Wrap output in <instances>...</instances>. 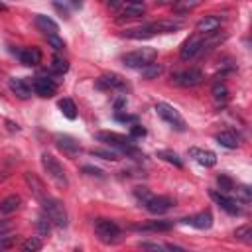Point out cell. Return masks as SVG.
Masks as SVG:
<instances>
[{
    "mask_svg": "<svg viewBox=\"0 0 252 252\" xmlns=\"http://www.w3.org/2000/svg\"><path fill=\"white\" fill-rule=\"evenodd\" d=\"M96 140L98 142H104L106 146L118 150L120 154L130 156V158H144V154H140V150L132 144V138H126L122 134H116V132H98L96 134Z\"/></svg>",
    "mask_w": 252,
    "mask_h": 252,
    "instance_id": "6da1fadb",
    "label": "cell"
},
{
    "mask_svg": "<svg viewBox=\"0 0 252 252\" xmlns=\"http://www.w3.org/2000/svg\"><path fill=\"white\" fill-rule=\"evenodd\" d=\"M41 165H43V169L47 171V175L51 177V181H53L59 189H67L69 181H67L65 169H63V165L59 163V159H57L55 156L43 152V154H41Z\"/></svg>",
    "mask_w": 252,
    "mask_h": 252,
    "instance_id": "7a4b0ae2",
    "label": "cell"
},
{
    "mask_svg": "<svg viewBox=\"0 0 252 252\" xmlns=\"http://www.w3.org/2000/svg\"><path fill=\"white\" fill-rule=\"evenodd\" d=\"M41 203V209H43V213L47 215V219L55 224V226H59V228H65L67 226V211H65V207H63V203L59 201V199H53V197H45V199H41L39 201Z\"/></svg>",
    "mask_w": 252,
    "mask_h": 252,
    "instance_id": "3957f363",
    "label": "cell"
},
{
    "mask_svg": "<svg viewBox=\"0 0 252 252\" xmlns=\"http://www.w3.org/2000/svg\"><path fill=\"white\" fill-rule=\"evenodd\" d=\"M158 57V51L154 47H140V49H134V51H128L122 55V63L130 69H142L146 65H150L152 61H156Z\"/></svg>",
    "mask_w": 252,
    "mask_h": 252,
    "instance_id": "277c9868",
    "label": "cell"
},
{
    "mask_svg": "<svg viewBox=\"0 0 252 252\" xmlns=\"http://www.w3.org/2000/svg\"><path fill=\"white\" fill-rule=\"evenodd\" d=\"M94 232H96L98 240L104 242V244L118 242L120 240V234H122L120 226L114 220H110V219H96L94 220Z\"/></svg>",
    "mask_w": 252,
    "mask_h": 252,
    "instance_id": "5b68a950",
    "label": "cell"
},
{
    "mask_svg": "<svg viewBox=\"0 0 252 252\" xmlns=\"http://www.w3.org/2000/svg\"><path fill=\"white\" fill-rule=\"evenodd\" d=\"M156 112H158V116H159L163 122H167L173 130H177V132H185L187 124H185V118L179 114L177 108H173V106L167 104V102H158V104H156Z\"/></svg>",
    "mask_w": 252,
    "mask_h": 252,
    "instance_id": "8992f818",
    "label": "cell"
},
{
    "mask_svg": "<svg viewBox=\"0 0 252 252\" xmlns=\"http://www.w3.org/2000/svg\"><path fill=\"white\" fill-rule=\"evenodd\" d=\"M203 81V73L195 67H189V69H183V71H177L171 75V83L177 85V87H197L199 83Z\"/></svg>",
    "mask_w": 252,
    "mask_h": 252,
    "instance_id": "52a82bcc",
    "label": "cell"
},
{
    "mask_svg": "<svg viewBox=\"0 0 252 252\" xmlns=\"http://www.w3.org/2000/svg\"><path fill=\"white\" fill-rule=\"evenodd\" d=\"M203 49H205V39L197 33V35H191L189 39L183 41V45H181V49H179V57H181L183 61H191V59H195Z\"/></svg>",
    "mask_w": 252,
    "mask_h": 252,
    "instance_id": "ba28073f",
    "label": "cell"
},
{
    "mask_svg": "<svg viewBox=\"0 0 252 252\" xmlns=\"http://www.w3.org/2000/svg\"><path fill=\"white\" fill-rule=\"evenodd\" d=\"M211 197L215 199V203L224 209L228 215H240L242 209H240V201L236 197H230L228 193H222V191H211Z\"/></svg>",
    "mask_w": 252,
    "mask_h": 252,
    "instance_id": "9c48e42d",
    "label": "cell"
},
{
    "mask_svg": "<svg viewBox=\"0 0 252 252\" xmlns=\"http://www.w3.org/2000/svg\"><path fill=\"white\" fill-rule=\"evenodd\" d=\"M220 24H222V18H220V16H217V14H207V16H203V18L197 22L195 30H197L199 35H205V37H207V35L217 33L219 28H220Z\"/></svg>",
    "mask_w": 252,
    "mask_h": 252,
    "instance_id": "30bf717a",
    "label": "cell"
},
{
    "mask_svg": "<svg viewBox=\"0 0 252 252\" xmlns=\"http://www.w3.org/2000/svg\"><path fill=\"white\" fill-rule=\"evenodd\" d=\"M144 207L152 213V215H161V213H165V211H169L171 207H173V199L171 197H167V195H152L146 203H144Z\"/></svg>",
    "mask_w": 252,
    "mask_h": 252,
    "instance_id": "8fae6325",
    "label": "cell"
},
{
    "mask_svg": "<svg viewBox=\"0 0 252 252\" xmlns=\"http://www.w3.org/2000/svg\"><path fill=\"white\" fill-rule=\"evenodd\" d=\"M96 87L104 91H126V83L120 75L116 73H104L102 77L96 79Z\"/></svg>",
    "mask_w": 252,
    "mask_h": 252,
    "instance_id": "7c38bea8",
    "label": "cell"
},
{
    "mask_svg": "<svg viewBox=\"0 0 252 252\" xmlns=\"http://www.w3.org/2000/svg\"><path fill=\"white\" fill-rule=\"evenodd\" d=\"M32 89H33L35 94H39V96H43V98H49V96L55 94L57 85H55V81L49 79V77H35L33 83H32Z\"/></svg>",
    "mask_w": 252,
    "mask_h": 252,
    "instance_id": "4fadbf2b",
    "label": "cell"
},
{
    "mask_svg": "<svg viewBox=\"0 0 252 252\" xmlns=\"http://www.w3.org/2000/svg\"><path fill=\"white\" fill-rule=\"evenodd\" d=\"M146 26L152 32V35H158V33H173L183 24L179 20H158V22H152V24H146Z\"/></svg>",
    "mask_w": 252,
    "mask_h": 252,
    "instance_id": "5bb4252c",
    "label": "cell"
},
{
    "mask_svg": "<svg viewBox=\"0 0 252 252\" xmlns=\"http://www.w3.org/2000/svg\"><path fill=\"white\" fill-rule=\"evenodd\" d=\"M55 144H57V148H59L63 154H67L69 158H75V156L81 152L79 142H77L75 138L67 136V134H57V136H55Z\"/></svg>",
    "mask_w": 252,
    "mask_h": 252,
    "instance_id": "9a60e30c",
    "label": "cell"
},
{
    "mask_svg": "<svg viewBox=\"0 0 252 252\" xmlns=\"http://www.w3.org/2000/svg\"><path fill=\"white\" fill-rule=\"evenodd\" d=\"M8 87H10V91H12L18 98H22V100H26V98L32 96V85H30L26 79L12 77V79H8Z\"/></svg>",
    "mask_w": 252,
    "mask_h": 252,
    "instance_id": "2e32d148",
    "label": "cell"
},
{
    "mask_svg": "<svg viewBox=\"0 0 252 252\" xmlns=\"http://www.w3.org/2000/svg\"><path fill=\"white\" fill-rule=\"evenodd\" d=\"M24 179H26L28 187L32 189V193H33V197H35L37 201H41V199H45V197H47L45 185H43V181H41V179H39L35 173H32V171H26V173H24Z\"/></svg>",
    "mask_w": 252,
    "mask_h": 252,
    "instance_id": "e0dca14e",
    "label": "cell"
},
{
    "mask_svg": "<svg viewBox=\"0 0 252 252\" xmlns=\"http://www.w3.org/2000/svg\"><path fill=\"white\" fill-rule=\"evenodd\" d=\"M189 156H191L197 163H201V165H205V167H213V165L217 163V154H215V152H211V150L189 148Z\"/></svg>",
    "mask_w": 252,
    "mask_h": 252,
    "instance_id": "ac0fdd59",
    "label": "cell"
},
{
    "mask_svg": "<svg viewBox=\"0 0 252 252\" xmlns=\"http://www.w3.org/2000/svg\"><path fill=\"white\" fill-rule=\"evenodd\" d=\"M18 59L28 67H35L41 63V51L37 47H24L18 51Z\"/></svg>",
    "mask_w": 252,
    "mask_h": 252,
    "instance_id": "d6986e66",
    "label": "cell"
},
{
    "mask_svg": "<svg viewBox=\"0 0 252 252\" xmlns=\"http://www.w3.org/2000/svg\"><path fill=\"white\" fill-rule=\"evenodd\" d=\"M217 144H220L222 148H228V150H234L240 146V136L234 132V130H222L215 136Z\"/></svg>",
    "mask_w": 252,
    "mask_h": 252,
    "instance_id": "ffe728a7",
    "label": "cell"
},
{
    "mask_svg": "<svg viewBox=\"0 0 252 252\" xmlns=\"http://www.w3.org/2000/svg\"><path fill=\"white\" fill-rule=\"evenodd\" d=\"M185 222L191 224V226H195V228H199V230H205V228H211L213 226V215H211V211H201V213L185 219Z\"/></svg>",
    "mask_w": 252,
    "mask_h": 252,
    "instance_id": "44dd1931",
    "label": "cell"
},
{
    "mask_svg": "<svg viewBox=\"0 0 252 252\" xmlns=\"http://www.w3.org/2000/svg\"><path fill=\"white\" fill-rule=\"evenodd\" d=\"M144 12H146L144 2H124V4L118 8V14H120L122 18H140Z\"/></svg>",
    "mask_w": 252,
    "mask_h": 252,
    "instance_id": "7402d4cb",
    "label": "cell"
},
{
    "mask_svg": "<svg viewBox=\"0 0 252 252\" xmlns=\"http://www.w3.org/2000/svg\"><path fill=\"white\" fill-rule=\"evenodd\" d=\"M33 22H35V28L39 30V32H43L45 35H53V33H57L59 32V26L49 18V16H43V14H35V18H33Z\"/></svg>",
    "mask_w": 252,
    "mask_h": 252,
    "instance_id": "603a6c76",
    "label": "cell"
},
{
    "mask_svg": "<svg viewBox=\"0 0 252 252\" xmlns=\"http://www.w3.org/2000/svg\"><path fill=\"white\" fill-rule=\"evenodd\" d=\"M213 100H215V106H224L226 104V100H228V89H226V85L224 83H220V81H217L215 85H213Z\"/></svg>",
    "mask_w": 252,
    "mask_h": 252,
    "instance_id": "cb8c5ba5",
    "label": "cell"
},
{
    "mask_svg": "<svg viewBox=\"0 0 252 252\" xmlns=\"http://www.w3.org/2000/svg\"><path fill=\"white\" fill-rule=\"evenodd\" d=\"M22 205V197L20 195H8L6 199L0 201V213L2 215H10V213H16Z\"/></svg>",
    "mask_w": 252,
    "mask_h": 252,
    "instance_id": "d4e9b609",
    "label": "cell"
},
{
    "mask_svg": "<svg viewBox=\"0 0 252 252\" xmlns=\"http://www.w3.org/2000/svg\"><path fill=\"white\" fill-rule=\"evenodd\" d=\"M201 2L203 0H175L173 2V12L175 14H189L197 6H201Z\"/></svg>",
    "mask_w": 252,
    "mask_h": 252,
    "instance_id": "484cf974",
    "label": "cell"
},
{
    "mask_svg": "<svg viewBox=\"0 0 252 252\" xmlns=\"http://www.w3.org/2000/svg\"><path fill=\"white\" fill-rule=\"evenodd\" d=\"M57 106H59V110L63 112L65 118H69V120H75L77 118V106H75V102L71 98H61L57 102Z\"/></svg>",
    "mask_w": 252,
    "mask_h": 252,
    "instance_id": "4316f807",
    "label": "cell"
},
{
    "mask_svg": "<svg viewBox=\"0 0 252 252\" xmlns=\"http://www.w3.org/2000/svg\"><path fill=\"white\" fill-rule=\"evenodd\" d=\"M142 71V77L144 79H148V81H152V79H158L161 73H163V67L159 65V63H156V61H152L150 65H146V67H142L140 69Z\"/></svg>",
    "mask_w": 252,
    "mask_h": 252,
    "instance_id": "83f0119b",
    "label": "cell"
},
{
    "mask_svg": "<svg viewBox=\"0 0 252 252\" xmlns=\"http://www.w3.org/2000/svg\"><path fill=\"white\" fill-rule=\"evenodd\" d=\"M124 37H130V39H146V37H152V32L148 30V26L130 28V30L124 32Z\"/></svg>",
    "mask_w": 252,
    "mask_h": 252,
    "instance_id": "f1b7e54d",
    "label": "cell"
},
{
    "mask_svg": "<svg viewBox=\"0 0 252 252\" xmlns=\"http://www.w3.org/2000/svg\"><path fill=\"white\" fill-rule=\"evenodd\" d=\"M234 238L244 242V244H252V226L250 224H242L234 230Z\"/></svg>",
    "mask_w": 252,
    "mask_h": 252,
    "instance_id": "f546056e",
    "label": "cell"
},
{
    "mask_svg": "<svg viewBox=\"0 0 252 252\" xmlns=\"http://www.w3.org/2000/svg\"><path fill=\"white\" fill-rule=\"evenodd\" d=\"M158 158H161V159L167 161V163H173L175 167H183L181 158H179L175 152H171V150H161V152H158Z\"/></svg>",
    "mask_w": 252,
    "mask_h": 252,
    "instance_id": "4dcf8cb0",
    "label": "cell"
},
{
    "mask_svg": "<svg viewBox=\"0 0 252 252\" xmlns=\"http://www.w3.org/2000/svg\"><path fill=\"white\" fill-rule=\"evenodd\" d=\"M69 69V63L63 59V57H53V61H51V67H49V73H53V75H63L65 71Z\"/></svg>",
    "mask_w": 252,
    "mask_h": 252,
    "instance_id": "1f68e13d",
    "label": "cell"
},
{
    "mask_svg": "<svg viewBox=\"0 0 252 252\" xmlns=\"http://www.w3.org/2000/svg\"><path fill=\"white\" fill-rule=\"evenodd\" d=\"M91 156L102 158V159H110V161H118L120 159V152L114 150H91Z\"/></svg>",
    "mask_w": 252,
    "mask_h": 252,
    "instance_id": "d6a6232c",
    "label": "cell"
},
{
    "mask_svg": "<svg viewBox=\"0 0 252 252\" xmlns=\"http://www.w3.org/2000/svg\"><path fill=\"white\" fill-rule=\"evenodd\" d=\"M232 191L236 193V199H238L240 203H248V201L252 199V193H250V187H248V185H236Z\"/></svg>",
    "mask_w": 252,
    "mask_h": 252,
    "instance_id": "836d02e7",
    "label": "cell"
},
{
    "mask_svg": "<svg viewBox=\"0 0 252 252\" xmlns=\"http://www.w3.org/2000/svg\"><path fill=\"white\" fill-rule=\"evenodd\" d=\"M171 226H173L171 220H154V222H150L146 226H140V228H144V230H169Z\"/></svg>",
    "mask_w": 252,
    "mask_h": 252,
    "instance_id": "e575fe53",
    "label": "cell"
},
{
    "mask_svg": "<svg viewBox=\"0 0 252 252\" xmlns=\"http://www.w3.org/2000/svg\"><path fill=\"white\" fill-rule=\"evenodd\" d=\"M41 246H43V242H41L39 238L32 236V238L24 240V244H22V250H24V252H35V250H41Z\"/></svg>",
    "mask_w": 252,
    "mask_h": 252,
    "instance_id": "d590c367",
    "label": "cell"
},
{
    "mask_svg": "<svg viewBox=\"0 0 252 252\" xmlns=\"http://www.w3.org/2000/svg\"><path fill=\"white\" fill-rule=\"evenodd\" d=\"M217 181H219V187H220L222 193H230V191L234 189V181H232L228 175H219Z\"/></svg>",
    "mask_w": 252,
    "mask_h": 252,
    "instance_id": "8d00e7d4",
    "label": "cell"
},
{
    "mask_svg": "<svg viewBox=\"0 0 252 252\" xmlns=\"http://www.w3.org/2000/svg\"><path fill=\"white\" fill-rule=\"evenodd\" d=\"M49 230H51V220L47 219V215L45 217H39L37 219V232H39V236H47Z\"/></svg>",
    "mask_w": 252,
    "mask_h": 252,
    "instance_id": "74e56055",
    "label": "cell"
},
{
    "mask_svg": "<svg viewBox=\"0 0 252 252\" xmlns=\"http://www.w3.org/2000/svg\"><path fill=\"white\" fill-rule=\"evenodd\" d=\"M134 197H136V201L138 203H146L150 197H152V193H150V189L148 187H134Z\"/></svg>",
    "mask_w": 252,
    "mask_h": 252,
    "instance_id": "f35d334b",
    "label": "cell"
},
{
    "mask_svg": "<svg viewBox=\"0 0 252 252\" xmlns=\"http://www.w3.org/2000/svg\"><path fill=\"white\" fill-rule=\"evenodd\" d=\"M47 37V43L55 49V51H61V49H65V41L57 35V33H53V35H45Z\"/></svg>",
    "mask_w": 252,
    "mask_h": 252,
    "instance_id": "ab89813d",
    "label": "cell"
},
{
    "mask_svg": "<svg viewBox=\"0 0 252 252\" xmlns=\"http://www.w3.org/2000/svg\"><path fill=\"white\" fill-rule=\"evenodd\" d=\"M53 8L63 16V18H69V8H67V0H51Z\"/></svg>",
    "mask_w": 252,
    "mask_h": 252,
    "instance_id": "60d3db41",
    "label": "cell"
},
{
    "mask_svg": "<svg viewBox=\"0 0 252 252\" xmlns=\"http://www.w3.org/2000/svg\"><path fill=\"white\" fill-rule=\"evenodd\" d=\"M142 136H146V128H142L140 124H132V128H130V138H142Z\"/></svg>",
    "mask_w": 252,
    "mask_h": 252,
    "instance_id": "b9f144b4",
    "label": "cell"
},
{
    "mask_svg": "<svg viewBox=\"0 0 252 252\" xmlns=\"http://www.w3.org/2000/svg\"><path fill=\"white\" fill-rule=\"evenodd\" d=\"M14 242H16V236H10V234H4V236H0V250H4V248H10Z\"/></svg>",
    "mask_w": 252,
    "mask_h": 252,
    "instance_id": "7bdbcfd3",
    "label": "cell"
},
{
    "mask_svg": "<svg viewBox=\"0 0 252 252\" xmlns=\"http://www.w3.org/2000/svg\"><path fill=\"white\" fill-rule=\"evenodd\" d=\"M10 230H12V224L8 220H0V236L10 234Z\"/></svg>",
    "mask_w": 252,
    "mask_h": 252,
    "instance_id": "ee69618b",
    "label": "cell"
},
{
    "mask_svg": "<svg viewBox=\"0 0 252 252\" xmlns=\"http://www.w3.org/2000/svg\"><path fill=\"white\" fill-rule=\"evenodd\" d=\"M116 120H120V122H136V116H130V114H120V112H116Z\"/></svg>",
    "mask_w": 252,
    "mask_h": 252,
    "instance_id": "f6af8a7d",
    "label": "cell"
},
{
    "mask_svg": "<svg viewBox=\"0 0 252 252\" xmlns=\"http://www.w3.org/2000/svg\"><path fill=\"white\" fill-rule=\"evenodd\" d=\"M83 171H85V173H89V175L102 177V171H100V169H96V167H89V165H85V167H83Z\"/></svg>",
    "mask_w": 252,
    "mask_h": 252,
    "instance_id": "bcb514c9",
    "label": "cell"
},
{
    "mask_svg": "<svg viewBox=\"0 0 252 252\" xmlns=\"http://www.w3.org/2000/svg\"><path fill=\"white\" fill-rule=\"evenodd\" d=\"M69 4L75 6V8H81V6L85 4V0H69Z\"/></svg>",
    "mask_w": 252,
    "mask_h": 252,
    "instance_id": "7dc6e473",
    "label": "cell"
},
{
    "mask_svg": "<svg viewBox=\"0 0 252 252\" xmlns=\"http://www.w3.org/2000/svg\"><path fill=\"white\" fill-rule=\"evenodd\" d=\"M124 2H142V0H124Z\"/></svg>",
    "mask_w": 252,
    "mask_h": 252,
    "instance_id": "c3c4849f",
    "label": "cell"
},
{
    "mask_svg": "<svg viewBox=\"0 0 252 252\" xmlns=\"http://www.w3.org/2000/svg\"><path fill=\"white\" fill-rule=\"evenodd\" d=\"M163 2H169V0H159V4H163Z\"/></svg>",
    "mask_w": 252,
    "mask_h": 252,
    "instance_id": "681fc988",
    "label": "cell"
}]
</instances>
